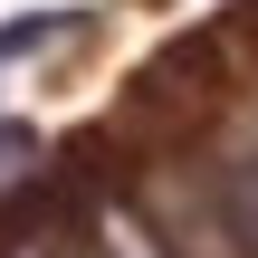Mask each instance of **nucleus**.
I'll list each match as a JSON object with an SVG mask.
<instances>
[{
  "mask_svg": "<svg viewBox=\"0 0 258 258\" xmlns=\"http://www.w3.org/2000/svg\"><path fill=\"white\" fill-rule=\"evenodd\" d=\"M211 201H220V230L239 239V258H258V134H230L211 153Z\"/></svg>",
  "mask_w": 258,
  "mask_h": 258,
  "instance_id": "obj_1",
  "label": "nucleus"
},
{
  "mask_svg": "<svg viewBox=\"0 0 258 258\" xmlns=\"http://www.w3.org/2000/svg\"><path fill=\"white\" fill-rule=\"evenodd\" d=\"M96 258H172V239L144 220V211H124V201H105L96 211Z\"/></svg>",
  "mask_w": 258,
  "mask_h": 258,
  "instance_id": "obj_2",
  "label": "nucleus"
},
{
  "mask_svg": "<svg viewBox=\"0 0 258 258\" xmlns=\"http://www.w3.org/2000/svg\"><path fill=\"white\" fill-rule=\"evenodd\" d=\"M67 29H77V10H38V19H10V29H0V67H10V57H29V48H48V38H67Z\"/></svg>",
  "mask_w": 258,
  "mask_h": 258,
  "instance_id": "obj_3",
  "label": "nucleus"
},
{
  "mask_svg": "<svg viewBox=\"0 0 258 258\" xmlns=\"http://www.w3.org/2000/svg\"><path fill=\"white\" fill-rule=\"evenodd\" d=\"M38 172V124H0V191Z\"/></svg>",
  "mask_w": 258,
  "mask_h": 258,
  "instance_id": "obj_4",
  "label": "nucleus"
}]
</instances>
